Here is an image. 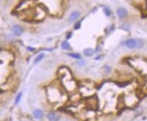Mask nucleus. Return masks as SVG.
I'll use <instances>...</instances> for the list:
<instances>
[{
  "mask_svg": "<svg viewBox=\"0 0 147 121\" xmlns=\"http://www.w3.org/2000/svg\"><path fill=\"white\" fill-rule=\"evenodd\" d=\"M123 44H124V46H126L127 49H129V50L137 49V46H138V39L131 37V39H127L126 41H124Z\"/></svg>",
  "mask_w": 147,
  "mask_h": 121,
  "instance_id": "nucleus-1",
  "label": "nucleus"
},
{
  "mask_svg": "<svg viewBox=\"0 0 147 121\" xmlns=\"http://www.w3.org/2000/svg\"><path fill=\"white\" fill-rule=\"evenodd\" d=\"M11 31H12V34L16 35V36H20V35L23 34V28L21 27V25H18V24H15L12 25V28H11Z\"/></svg>",
  "mask_w": 147,
  "mask_h": 121,
  "instance_id": "nucleus-2",
  "label": "nucleus"
},
{
  "mask_svg": "<svg viewBox=\"0 0 147 121\" xmlns=\"http://www.w3.org/2000/svg\"><path fill=\"white\" fill-rule=\"evenodd\" d=\"M80 16H81V12H80L79 10H74L71 12L70 17H69V22H75V21L77 20V19L80 18Z\"/></svg>",
  "mask_w": 147,
  "mask_h": 121,
  "instance_id": "nucleus-3",
  "label": "nucleus"
},
{
  "mask_svg": "<svg viewBox=\"0 0 147 121\" xmlns=\"http://www.w3.org/2000/svg\"><path fill=\"white\" fill-rule=\"evenodd\" d=\"M116 13H117V17L120 19H124L126 18L127 15H128V12H127V10L125 8H118L117 11H116Z\"/></svg>",
  "mask_w": 147,
  "mask_h": 121,
  "instance_id": "nucleus-4",
  "label": "nucleus"
},
{
  "mask_svg": "<svg viewBox=\"0 0 147 121\" xmlns=\"http://www.w3.org/2000/svg\"><path fill=\"white\" fill-rule=\"evenodd\" d=\"M43 116H44V113L41 109H34V110H33V117H34V119L40 120L43 118Z\"/></svg>",
  "mask_w": 147,
  "mask_h": 121,
  "instance_id": "nucleus-5",
  "label": "nucleus"
},
{
  "mask_svg": "<svg viewBox=\"0 0 147 121\" xmlns=\"http://www.w3.org/2000/svg\"><path fill=\"white\" fill-rule=\"evenodd\" d=\"M48 119L49 121H59L60 120V116L56 112H54V111H51L50 113H48Z\"/></svg>",
  "mask_w": 147,
  "mask_h": 121,
  "instance_id": "nucleus-6",
  "label": "nucleus"
},
{
  "mask_svg": "<svg viewBox=\"0 0 147 121\" xmlns=\"http://www.w3.org/2000/svg\"><path fill=\"white\" fill-rule=\"evenodd\" d=\"M61 49L64 50V51H71V50H72V47H71L70 43H69L68 41H63L62 43H61Z\"/></svg>",
  "mask_w": 147,
  "mask_h": 121,
  "instance_id": "nucleus-7",
  "label": "nucleus"
},
{
  "mask_svg": "<svg viewBox=\"0 0 147 121\" xmlns=\"http://www.w3.org/2000/svg\"><path fill=\"white\" fill-rule=\"evenodd\" d=\"M94 53H96V52L94 51L93 49H91V47H90V49H85L84 50V53H83V54H84L85 56H89V57H91V56L93 55Z\"/></svg>",
  "mask_w": 147,
  "mask_h": 121,
  "instance_id": "nucleus-8",
  "label": "nucleus"
},
{
  "mask_svg": "<svg viewBox=\"0 0 147 121\" xmlns=\"http://www.w3.org/2000/svg\"><path fill=\"white\" fill-rule=\"evenodd\" d=\"M43 58H44V53H40L39 55H38L37 57L34 58V61H33V64H34V65H35V64H39L40 62L43 60Z\"/></svg>",
  "mask_w": 147,
  "mask_h": 121,
  "instance_id": "nucleus-9",
  "label": "nucleus"
},
{
  "mask_svg": "<svg viewBox=\"0 0 147 121\" xmlns=\"http://www.w3.org/2000/svg\"><path fill=\"white\" fill-rule=\"evenodd\" d=\"M68 56H70V57H72V58H74V60H76V61H79V60H81L82 58V56H81V54H79V53H68Z\"/></svg>",
  "mask_w": 147,
  "mask_h": 121,
  "instance_id": "nucleus-10",
  "label": "nucleus"
},
{
  "mask_svg": "<svg viewBox=\"0 0 147 121\" xmlns=\"http://www.w3.org/2000/svg\"><path fill=\"white\" fill-rule=\"evenodd\" d=\"M103 12H104V15H105L106 17H111V16H112V11H111V9L107 8V7L103 8Z\"/></svg>",
  "mask_w": 147,
  "mask_h": 121,
  "instance_id": "nucleus-11",
  "label": "nucleus"
},
{
  "mask_svg": "<svg viewBox=\"0 0 147 121\" xmlns=\"http://www.w3.org/2000/svg\"><path fill=\"white\" fill-rule=\"evenodd\" d=\"M21 97H22V92H19L18 96H17V97H16V99H15V105H18V104L20 103Z\"/></svg>",
  "mask_w": 147,
  "mask_h": 121,
  "instance_id": "nucleus-12",
  "label": "nucleus"
},
{
  "mask_svg": "<svg viewBox=\"0 0 147 121\" xmlns=\"http://www.w3.org/2000/svg\"><path fill=\"white\" fill-rule=\"evenodd\" d=\"M103 69H104V73H105V74H108V73L111 72V66L105 65V66L103 67Z\"/></svg>",
  "mask_w": 147,
  "mask_h": 121,
  "instance_id": "nucleus-13",
  "label": "nucleus"
},
{
  "mask_svg": "<svg viewBox=\"0 0 147 121\" xmlns=\"http://www.w3.org/2000/svg\"><path fill=\"white\" fill-rule=\"evenodd\" d=\"M76 65L77 66H81V67H83V66H85V62L82 61V60H79L76 61Z\"/></svg>",
  "mask_w": 147,
  "mask_h": 121,
  "instance_id": "nucleus-14",
  "label": "nucleus"
},
{
  "mask_svg": "<svg viewBox=\"0 0 147 121\" xmlns=\"http://www.w3.org/2000/svg\"><path fill=\"white\" fill-rule=\"evenodd\" d=\"M80 28H81V21H77L74 25V30H77V29H80Z\"/></svg>",
  "mask_w": 147,
  "mask_h": 121,
  "instance_id": "nucleus-15",
  "label": "nucleus"
},
{
  "mask_svg": "<svg viewBox=\"0 0 147 121\" xmlns=\"http://www.w3.org/2000/svg\"><path fill=\"white\" fill-rule=\"evenodd\" d=\"M70 37H72V32H68V35H66V40H69Z\"/></svg>",
  "mask_w": 147,
  "mask_h": 121,
  "instance_id": "nucleus-16",
  "label": "nucleus"
},
{
  "mask_svg": "<svg viewBox=\"0 0 147 121\" xmlns=\"http://www.w3.org/2000/svg\"><path fill=\"white\" fill-rule=\"evenodd\" d=\"M102 57H103V56H102V55H98V56H96V57H95V61H98V60H101Z\"/></svg>",
  "mask_w": 147,
  "mask_h": 121,
  "instance_id": "nucleus-17",
  "label": "nucleus"
},
{
  "mask_svg": "<svg viewBox=\"0 0 147 121\" xmlns=\"http://www.w3.org/2000/svg\"><path fill=\"white\" fill-rule=\"evenodd\" d=\"M27 50H29V51H34V49H33V47H30V46H28Z\"/></svg>",
  "mask_w": 147,
  "mask_h": 121,
  "instance_id": "nucleus-18",
  "label": "nucleus"
}]
</instances>
